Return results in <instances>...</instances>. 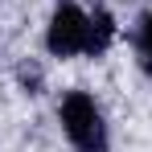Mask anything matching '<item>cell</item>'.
<instances>
[{"instance_id":"obj_2","label":"cell","mask_w":152,"mask_h":152,"mask_svg":"<svg viewBox=\"0 0 152 152\" xmlns=\"http://www.w3.org/2000/svg\"><path fill=\"white\" fill-rule=\"evenodd\" d=\"M45 45L58 58H70V53H86V12H78L74 4H62L50 21L45 33Z\"/></svg>"},{"instance_id":"obj_1","label":"cell","mask_w":152,"mask_h":152,"mask_svg":"<svg viewBox=\"0 0 152 152\" xmlns=\"http://www.w3.org/2000/svg\"><path fill=\"white\" fill-rule=\"evenodd\" d=\"M62 124H66V136L78 152H107V127H103L99 107L86 99L82 91L66 95L62 103Z\"/></svg>"},{"instance_id":"obj_3","label":"cell","mask_w":152,"mask_h":152,"mask_svg":"<svg viewBox=\"0 0 152 152\" xmlns=\"http://www.w3.org/2000/svg\"><path fill=\"white\" fill-rule=\"evenodd\" d=\"M115 37V25H111V12L107 8H95L86 17V53H103Z\"/></svg>"},{"instance_id":"obj_4","label":"cell","mask_w":152,"mask_h":152,"mask_svg":"<svg viewBox=\"0 0 152 152\" xmlns=\"http://www.w3.org/2000/svg\"><path fill=\"white\" fill-rule=\"evenodd\" d=\"M140 62H144V70L152 74V17L144 21V29H140Z\"/></svg>"}]
</instances>
